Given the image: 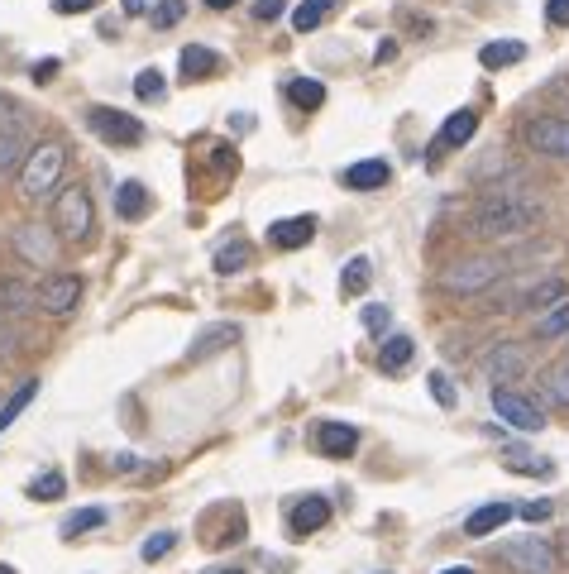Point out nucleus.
Instances as JSON below:
<instances>
[{"label":"nucleus","instance_id":"1","mask_svg":"<svg viewBox=\"0 0 569 574\" xmlns=\"http://www.w3.org/2000/svg\"><path fill=\"white\" fill-rule=\"evenodd\" d=\"M541 221H546V206L536 197H522V192H512V187H498V192H488V197L474 206L469 235H474V240H522V235H531Z\"/></svg>","mask_w":569,"mask_h":574},{"label":"nucleus","instance_id":"8","mask_svg":"<svg viewBox=\"0 0 569 574\" xmlns=\"http://www.w3.org/2000/svg\"><path fill=\"white\" fill-rule=\"evenodd\" d=\"M77 302H82V278H72V273H53L34 287V307L48 316H67Z\"/></svg>","mask_w":569,"mask_h":574},{"label":"nucleus","instance_id":"17","mask_svg":"<svg viewBox=\"0 0 569 574\" xmlns=\"http://www.w3.org/2000/svg\"><path fill=\"white\" fill-rule=\"evenodd\" d=\"M565 297H569V283H565V278H546V283L526 287L512 311H550L555 302H565Z\"/></svg>","mask_w":569,"mask_h":574},{"label":"nucleus","instance_id":"36","mask_svg":"<svg viewBox=\"0 0 569 574\" xmlns=\"http://www.w3.org/2000/svg\"><path fill=\"white\" fill-rule=\"evenodd\" d=\"M63 474H58V469H48L44 479H34V484H29V498H34V503H53V498H63Z\"/></svg>","mask_w":569,"mask_h":574},{"label":"nucleus","instance_id":"22","mask_svg":"<svg viewBox=\"0 0 569 574\" xmlns=\"http://www.w3.org/2000/svg\"><path fill=\"white\" fill-rule=\"evenodd\" d=\"M541 398L550 407H569V359H555L541 369Z\"/></svg>","mask_w":569,"mask_h":574},{"label":"nucleus","instance_id":"51","mask_svg":"<svg viewBox=\"0 0 569 574\" xmlns=\"http://www.w3.org/2000/svg\"><path fill=\"white\" fill-rule=\"evenodd\" d=\"M216 574H244V570H216Z\"/></svg>","mask_w":569,"mask_h":574},{"label":"nucleus","instance_id":"31","mask_svg":"<svg viewBox=\"0 0 569 574\" xmlns=\"http://www.w3.org/2000/svg\"><path fill=\"white\" fill-rule=\"evenodd\" d=\"M503 464L512 474H531V479H550V474H555V464L550 460H536V455H522V450H512Z\"/></svg>","mask_w":569,"mask_h":574},{"label":"nucleus","instance_id":"32","mask_svg":"<svg viewBox=\"0 0 569 574\" xmlns=\"http://www.w3.org/2000/svg\"><path fill=\"white\" fill-rule=\"evenodd\" d=\"M0 307H5V311H29V307H34V287L5 278V283H0Z\"/></svg>","mask_w":569,"mask_h":574},{"label":"nucleus","instance_id":"44","mask_svg":"<svg viewBox=\"0 0 569 574\" xmlns=\"http://www.w3.org/2000/svg\"><path fill=\"white\" fill-rule=\"evenodd\" d=\"M283 15V0H259L254 5V20H278Z\"/></svg>","mask_w":569,"mask_h":574},{"label":"nucleus","instance_id":"52","mask_svg":"<svg viewBox=\"0 0 569 574\" xmlns=\"http://www.w3.org/2000/svg\"><path fill=\"white\" fill-rule=\"evenodd\" d=\"M0 574H15V570H10V565H0Z\"/></svg>","mask_w":569,"mask_h":574},{"label":"nucleus","instance_id":"5","mask_svg":"<svg viewBox=\"0 0 569 574\" xmlns=\"http://www.w3.org/2000/svg\"><path fill=\"white\" fill-rule=\"evenodd\" d=\"M503 565L512 574H560V551L546 536H522V541L503 546Z\"/></svg>","mask_w":569,"mask_h":574},{"label":"nucleus","instance_id":"7","mask_svg":"<svg viewBox=\"0 0 569 574\" xmlns=\"http://www.w3.org/2000/svg\"><path fill=\"white\" fill-rule=\"evenodd\" d=\"M87 125L106 144H125V149H134V144H144V125L134 120V115H125V111H110V106H91L87 111Z\"/></svg>","mask_w":569,"mask_h":574},{"label":"nucleus","instance_id":"43","mask_svg":"<svg viewBox=\"0 0 569 574\" xmlns=\"http://www.w3.org/2000/svg\"><path fill=\"white\" fill-rule=\"evenodd\" d=\"M58 67H63L58 58H44V63L29 67V77H34V82H53V77H58Z\"/></svg>","mask_w":569,"mask_h":574},{"label":"nucleus","instance_id":"53","mask_svg":"<svg viewBox=\"0 0 569 574\" xmlns=\"http://www.w3.org/2000/svg\"><path fill=\"white\" fill-rule=\"evenodd\" d=\"M565 359H569V335H565Z\"/></svg>","mask_w":569,"mask_h":574},{"label":"nucleus","instance_id":"40","mask_svg":"<svg viewBox=\"0 0 569 574\" xmlns=\"http://www.w3.org/2000/svg\"><path fill=\"white\" fill-rule=\"evenodd\" d=\"M173 546H177L173 531H158V536H149V541H144V551H139V555H144V560H163Z\"/></svg>","mask_w":569,"mask_h":574},{"label":"nucleus","instance_id":"45","mask_svg":"<svg viewBox=\"0 0 569 574\" xmlns=\"http://www.w3.org/2000/svg\"><path fill=\"white\" fill-rule=\"evenodd\" d=\"M397 58V39H383V44L373 48V67H383V63H393Z\"/></svg>","mask_w":569,"mask_h":574},{"label":"nucleus","instance_id":"34","mask_svg":"<svg viewBox=\"0 0 569 574\" xmlns=\"http://www.w3.org/2000/svg\"><path fill=\"white\" fill-rule=\"evenodd\" d=\"M96 527H106V512L101 508H82V512H72L63 522V536H82V531H96Z\"/></svg>","mask_w":569,"mask_h":574},{"label":"nucleus","instance_id":"41","mask_svg":"<svg viewBox=\"0 0 569 574\" xmlns=\"http://www.w3.org/2000/svg\"><path fill=\"white\" fill-rule=\"evenodd\" d=\"M550 512H555V503H550V498H536V503H526L522 508V517L526 522H546Z\"/></svg>","mask_w":569,"mask_h":574},{"label":"nucleus","instance_id":"4","mask_svg":"<svg viewBox=\"0 0 569 574\" xmlns=\"http://www.w3.org/2000/svg\"><path fill=\"white\" fill-rule=\"evenodd\" d=\"M91 225H96V211H91V192L82 182H72L58 192L53 201V230L63 235V240H87Z\"/></svg>","mask_w":569,"mask_h":574},{"label":"nucleus","instance_id":"19","mask_svg":"<svg viewBox=\"0 0 569 574\" xmlns=\"http://www.w3.org/2000/svg\"><path fill=\"white\" fill-rule=\"evenodd\" d=\"M388 163L383 158H364V163H354V168H345V187H354V192H378V187H388Z\"/></svg>","mask_w":569,"mask_h":574},{"label":"nucleus","instance_id":"20","mask_svg":"<svg viewBox=\"0 0 569 574\" xmlns=\"http://www.w3.org/2000/svg\"><path fill=\"white\" fill-rule=\"evenodd\" d=\"M149 206H154V197H149L144 182H120V192H115V211H120V221H144Z\"/></svg>","mask_w":569,"mask_h":574},{"label":"nucleus","instance_id":"16","mask_svg":"<svg viewBox=\"0 0 569 574\" xmlns=\"http://www.w3.org/2000/svg\"><path fill=\"white\" fill-rule=\"evenodd\" d=\"M479 134V111H455V115H445V125H440V134H436V149H464L469 139Z\"/></svg>","mask_w":569,"mask_h":574},{"label":"nucleus","instance_id":"49","mask_svg":"<svg viewBox=\"0 0 569 574\" xmlns=\"http://www.w3.org/2000/svg\"><path fill=\"white\" fill-rule=\"evenodd\" d=\"M440 574H474L469 565H450V570H440Z\"/></svg>","mask_w":569,"mask_h":574},{"label":"nucleus","instance_id":"30","mask_svg":"<svg viewBox=\"0 0 569 574\" xmlns=\"http://www.w3.org/2000/svg\"><path fill=\"white\" fill-rule=\"evenodd\" d=\"M249 259H254V249H249L244 240L225 244V249L216 254V273H225V278H230V273H240V268H249Z\"/></svg>","mask_w":569,"mask_h":574},{"label":"nucleus","instance_id":"47","mask_svg":"<svg viewBox=\"0 0 569 574\" xmlns=\"http://www.w3.org/2000/svg\"><path fill=\"white\" fill-rule=\"evenodd\" d=\"M149 10V0H125V15H144Z\"/></svg>","mask_w":569,"mask_h":574},{"label":"nucleus","instance_id":"25","mask_svg":"<svg viewBox=\"0 0 569 574\" xmlns=\"http://www.w3.org/2000/svg\"><path fill=\"white\" fill-rule=\"evenodd\" d=\"M287 101H292L297 111H316V106H326V87L311 82V77H292V82H287Z\"/></svg>","mask_w":569,"mask_h":574},{"label":"nucleus","instance_id":"6","mask_svg":"<svg viewBox=\"0 0 569 574\" xmlns=\"http://www.w3.org/2000/svg\"><path fill=\"white\" fill-rule=\"evenodd\" d=\"M526 149L531 154H546V158H569V120L565 115H536L526 120Z\"/></svg>","mask_w":569,"mask_h":574},{"label":"nucleus","instance_id":"15","mask_svg":"<svg viewBox=\"0 0 569 574\" xmlns=\"http://www.w3.org/2000/svg\"><path fill=\"white\" fill-rule=\"evenodd\" d=\"M268 240L273 249H302V244L316 240V216H287V221L268 225Z\"/></svg>","mask_w":569,"mask_h":574},{"label":"nucleus","instance_id":"23","mask_svg":"<svg viewBox=\"0 0 569 574\" xmlns=\"http://www.w3.org/2000/svg\"><path fill=\"white\" fill-rule=\"evenodd\" d=\"M412 354H416L412 335H388L383 350H378V369H383V374H402V369L412 364Z\"/></svg>","mask_w":569,"mask_h":574},{"label":"nucleus","instance_id":"11","mask_svg":"<svg viewBox=\"0 0 569 574\" xmlns=\"http://www.w3.org/2000/svg\"><path fill=\"white\" fill-rule=\"evenodd\" d=\"M526 364H531V354L526 345L517 340H503V345H493V354L483 359V369H488V383H517L526 374Z\"/></svg>","mask_w":569,"mask_h":574},{"label":"nucleus","instance_id":"2","mask_svg":"<svg viewBox=\"0 0 569 574\" xmlns=\"http://www.w3.org/2000/svg\"><path fill=\"white\" fill-rule=\"evenodd\" d=\"M512 264H507L503 254H479V259H460V264H450L440 273V292H450V297H479L488 292L493 283H503Z\"/></svg>","mask_w":569,"mask_h":574},{"label":"nucleus","instance_id":"18","mask_svg":"<svg viewBox=\"0 0 569 574\" xmlns=\"http://www.w3.org/2000/svg\"><path fill=\"white\" fill-rule=\"evenodd\" d=\"M177 67H182V82H206V77L220 72V53H211V48H201V44H187Z\"/></svg>","mask_w":569,"mask_h":574},{"label":"nucleus","instance_id":"9","mask_svg":"<svg viewBox=\"0 0 569 574\" xmlns=\"http://www.w3.org/2000/svg\"><path fill=\"white\" fill-rule=\"evenodd\" d=\"M493 412H498L507 426H517V431H541V426H546V412L531 398L512 393V388H493Z\"/></svg>","mask_w":569,"mask_h":574},{"label":"nucleus","instance_id":"29","mask_svg":"<svg viewBox=\"0 0 569 574\" xmlns=\"http://www.w3.org/2000/svg\"><path fill=\"white\" fill-rule=\"evenodd\" d=\"M555 335H569V297L555 302V307L536 321V340H555Z\"/></svg>","mask_w":569,"mask_h":574},{"label":"nucleus","instance_id":"28","mask_svg":"<svg viewBox=\"0 0 569 574\" xmlns=\"http://www.w3.org/2000/svg\"><path fill=\"white\" fill-rule=\"evenodd\" d=\"M369 283H373V264H369V259H350V264H345V273H340V292H345V297L369 292Z\"/></svg>","mask_w":569,"mask_h":574},{"label":"nucleus","instance_id":"50","mask_svg":"<svg viewBox=\"0 0 569 574\" xmlns=\"http://www.w3.org/2000/svg\"><path fill=\"white\" fill-rule=\"evenodd\" d=\"M5 115H10V101H5V96H0V120H5Z\"/></svg>","mask_w":569,"mask_h":574},{"label":"nucleus","instance_id":"37","mask_svg":"<svg viewBox=\"0 0 569 574\" xmlns=\"http://www.w3.org/2000/svg\"><path fill=\"white\" fill-rule=\"evenodd\" d=\"M182 15H187V0H158L154 10H149L154 29H173V24H182Z\"/></svg>","mask_w":569,"mask_h":574},{"label":"nucleus","instance_id":"24","mask_svg":"<svg viewBox=\"0 0 569 574\" xmlns=\"http://www.w3.org/2000/svg\"><path fill=\"white\" fill-rule=\"evenodd\" d=\"M29 154V144H24V130L20 125H0V177L15 173Z\"/></svg>","mask_w":569,"mask_h":574},{"label":"nucleus","instance_id":"48","mask_svg":"<svg viewBox=\"0 0 569 574\" xmlns=\"http://www.w3.org/2000/svg\"><path fill=\"white\" fill-rule=\"evenodd\" d=\"M206 5H211V10H230L235 0H206Z\"/></svg>","mask_w":569,"mask_h":574},{"label":"nucleus","instance_id":"21","mask_svg":"<svg viewBox=\"0 0 569 574\" xmlns=\"http://www.w3.org/2000/svg\"><path fill=\"white\" fill-rule=\"evenodd\" d=\"M507 522H512V508H507V503H483V508L474 512L469 522H464V536H474V541H479V536H493V531H503Z\"/></svg>","mask_w":569,"mask_h":574},{"label":"nucleus","instance_id":"35","mask_svg":"<svg viewBox=\"0 0 569 574\" xmlns=\"http://www.w3.org/2000/svg\"><path fill=\"white\" fill-rule=\"evenodd\" d=\"M29 402H34V378H24L20 388H15V398L5 402V407H0V431H5V426H10V421L20 417L24 407H29Z\"/></svg>","mask_w":569,"mask_h":574},{"label":"nucleus","instance_id":"42","mask_svg":"<svg viewBox=\"0 0 569 574\" xmlns=\"http://www.w3.org/2000/svg\"><path fill=\"white\" fill-rule=\"evenodd\" d=\"M546 20L555 24V29H565L569 24V0H546Z\"/></svg>","mask_w":569,"mask_h":574},{"label":"nucleus","instance_id":"33","mask_svg":"<svg viewBox=\"0 0 569 574\" xmlns=\"http://www.w3.org/2000/svg\"><path fill=\"white\" fill-rule=\"evenodd\" d=\"M163 91H168V82H163L158 67H144V72L134 77V96H139V101H163Z\"/></svg>","mask_w":569,"mask_h":574},{"label":"nucleus","instance_id":"26","mask_svg":"<svg viewBox=\"0 0 569 574\" xmlns=\"http://www.w3.org/2000/svg\"><path fill=\"white\" fill-rule=\"evenodd\" d=\"M526 58V44H517V39H503V44H483L479 48V63L483 67H512Z\"/></svg>","mask_w":569,"mask_h":574},{"label":"nucleus","instance_id":"39","mask_svg":"<svg viewBox=\"0 0 569 574\" xmlns=\"http://www.w3.org/2000/svg\"><path fill=\"white\" fill-rule=\"evenodd\" d=\"M426 383H431V398H436L440 407H445V412H450V407L460 402V398H455V383H450V378L440 374V369H436V374H426Z\"/></svg>","mask_w":569,"mask_h":574},{"label":"nucleus","instance_id":"10","mask_svg":"<svg viewBox=\"0 0 569 574\" xmlns=\"http://www.w3.org/2000/svg\"><path fill=\"white\" fill-rule=\"evenodd\" d=\"M10 244H15V254H20L24 264H34V268H48L58 259V235L44 230V225H20L10 235Z\"/></svg>","mask_w":569,"mask_h":574},{"label":"nucleus","instance_id":"38","mask_svg":"<svg viewBox=\"0 0 569 574\" xmlns=\"http://www.w3.org/2000/svg\"><path fill=\"white\" fill-rule=\"evenodd\" d=\"M388 326H393V307L369 302V307H364V331H369V335H388Z\"/></svg>","mask_w":569,"mask_h":574},{"label":"nucleus","instance_id":"12","mask_svg":"<svg viewBox=\"0 0 569 574\" xmlns=\"http://www.w3.org/2000/svg\"><path fill=\"white\" fill-rule=\"evenodd\" d=\"M316 445H321L326 460H350L354 450H359V431H354L350 421H321L316 426Z\"/></svg>","mask_w":569,"mask_h":574},{"label":"nucleus","instance_id":"27","mask_svg":"<svg viewBox=\"0 0 569 574\" xmlns=\"http://www.w3.org/2000/svg\"><path fill=\"white\" fill-rule=\"evenodd\" d=\"M330 10H335V0H302V5H297V15H292V29H297V34H311V29H321V24H326Z\"/></svg>","mask_w":569,"mask_h":574},{"label":"nucleus","instance_id":"13","mask_svg":"<svg viewBox=\"0 0 569 574\" xmlns=\"http://www.w3.org/2000/svg\"><path fill=\"white\" fill-rule=\"evenodd\" d=\"M240 340V326L235 321H220V326H206V331L187 345V364H197V359H211V354H220V350H230Z\"/></svg>","mask_w":569,"mask_h":574},{"label":"nucleus","instance_id":"14","mask_svg":"<svg viewBox=\"0 0 569 574\" xmlns=\"http://www.w3.org/2000/svg\"><path fill=\"white\" fill-rule=\"evenodd\" d=\"M326 522H330V503L321 498V493L302 498V503L292 508V517H287V527H292V536H297V541H307L311 531H321Z\"/></svg>","mask_w":569,"mask_h":574},{"label":"nucleus","instance_id":"46","mask_svg":"<svg viewBox=\"0 0 569 574\" xmlns=\"http://www.w3.org/2000/svg\"><path fill=\"white\" fill-rule=\"evenodd\" d=\"M96 0H53V10L58 15H82V10H91Z\"/></svg>","mask_w":569,"mask_h":574},{"label":"nucleus","instance_id":"3","mask_svg":"<svg viewBox=\"0 0 569 574\" xmlns=\"http://www.w3.org/2000/svg\"><path fill=\"white\" fill-rule=\"evenodd\" d=\"M63 168H67V149L58 144V139L34 144V149L24 154V163H20V197L39 201V197H48V192H58Z\"/></svg>","mask_w":569,"mask_h":574}]
</instances>
